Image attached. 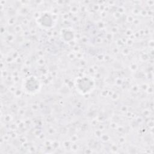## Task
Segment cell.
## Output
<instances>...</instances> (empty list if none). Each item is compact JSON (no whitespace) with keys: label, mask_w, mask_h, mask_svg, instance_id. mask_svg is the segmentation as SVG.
Instances as JSON below:
<instances>
[{"label":"cell","mask_w":154,"mask_h":154,"mask_svg":"<svg viewBox=\"0 0 154 154\" xmlns=\"http://www.w3.org/2000/svg\"><path fill=\"white\" fill-rule=\"evenodd\" d=\"M39 87L38 81L34 78H29L25 83V88L29 92H35Z\"/></svg>","instance_id":"6da1fadb"}]
</instances>
